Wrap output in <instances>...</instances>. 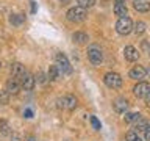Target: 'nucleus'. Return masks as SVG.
I'll return each mask as SVG.
<instances>
[{"label": "nucleus", "mask_w": 150, "mask_h": 141, "mask_svg": "<svg viewBox=\"0 0 150 141\" xmlns=\"http://www.w3.org/2000/svg\"><path fill=\"white\" fill-rule=\"evenodd\" d=\"M66 16H67V19L70 22H75V24L83 22L84 19H86V9L81 8V6H74L66 13Z\"/></svg>", "instance_id": "nucleus-1"}, {"label": "nucleus", "mask_w": 150, "mask_h": 141, "mask_svg": "<svg viewBox=\"0 0 150 141\" xmlns=\"http://www.w3.org/2000/svg\"><path fill=\"white\" fill-rule=\"evenodd\" d=\"M77 105H78V100L75 96H72V94H67V96H63L61 99H58V107L63 108V110L72 111L77 108Z\"/></svg>", "instance_id": "nucleus-2"}, {"label": "nucleus", "mask_w": 150, "mask_h": 141, "mask_svg": "<svg viewBox=\"0 0 150 141\" xmlns=\"http://www.w3.org/2000/svg\"><path fill=\"white\" fill-rule=\"evenodd\" d=\"M103 82H105V85L108 88H111V89H119L122 86V77L117 72H108V74H105Z\"/></svg>", "instance_id": "nucleus-3"}, {"label": "nucleus", "mask_w": 150, "mask_h": 141, "mask_svg": "<svg viewBox=\"0 0 150 141\" xmlns=\"http://www.w3.org/2000/svg\"><path fill=\"white\" fill-rule=\"evenodd\" d=\"M116 30L119 35H128V33L133 30V22L128 16L125 17H119V21L116 24Z\"/></svg>", "instance_id": "nucleus-4"}, {"label": "nucleus", "mask_w": 150, "mask_h": 141, "mask_svg": "<svg viewBox=\"0 0 150 141\" xmlns=\"http://www.w3.org/2000/svg\"><path fill=\"white\" fill-rule=\"evenodd\" d=\"M55 60H56V66H58L59 72H63V74H70V72H72V66H70L67 56H66L64 53L58 52L56 56H55Z\"/></svg>", "instance_id": "nucleus-5"}, {"label": "nucleus", "mask_w": 150, "mask_h": 141, "mask_svg": "<svg viewBox=\"0 0 150 141\" xmlns=\"http://www.w3.org/2000/svg\"><path fill=\"white\" fill-rule=\"evenodd\" d=\"M88 58L89 61H91L92 64H100L102 61H103V52L100 47H97V46H91L88 49Z\"/></svg>", "instance_id": "nucleus-6"}, {"label": "nucleus", "mask_w": 150, "mask_h": 141, "mask_svg": "<svg viewBox=\"0 0 150 141\" xmlns=\"http://www.w3.org/2000/svg\"><path fill=\"white\" fill-rule=\"evenodd\" d=\"M35 83H36V78L28 72H25V75L21 78V86L25 89V91H31V89L35 88Z\"/></svg>", "instance_id": "nucleus-7"}, {"label": "nucleus", "mask_w": 150, "mask_h": 141, "mask_svg": "<svg viewBox=\"0 0 150 141\" xmlns=\"http://www.w3.org/2000/svg\"><path fill=\"white\" fill-rule=\"evenodd\" d=\"M25 66L22 63H13L11 64V75L14 78H22L23 75H25Z\"/></svg>", "instance_id": "nucleus-8"}, {"label": "nucleus", "mask_w": 150, "mask_h": 141, "mask_svg": "<svg viewBox=\"0 0 150 141\" xmlns=\"http://www.w3.org/2000/svg\"><path fill=\"white\" fill-rule=\"evenodd\" d=\"M19 91H21V82H19V78H9L6 82V93L17 94Z\"/></svg>", "instance_id": "nucleus-9"}, {"label": "nucleus", "mask_w": 150, "mask_h": 141, "mask_svg": "<svg viewBox=\"0 0 150 141\" xmlns=\"http://www.w3.org/2000/svg\"><path fill=\"white\" fill-rule=\"evenodd\" d=\"M124 56H125L127 61H136L138 56H139V53H138V50H136L133 46H127L124 49Z\"/></svg>", "instance_id": "nucleus-10"}, {"label": "nucleus", "mask_w": 150, "mask_h": 141, "mask_svg": "<svg viewBox=\"0 0 150 141\" xmlns=\"http://www.w3.org/2000/svg\"><path fill=\"white\" fill-rule=\"evenodd\" d=\"M133 8L139 13H147L150 9V2L149 0H133Z\"/></svg>", "instance_id": "nucleus-11"}, {"label": "nucleus", "mask_w": 150, "mask_h": 141, "mask_svg": "<svg viewBox=\"0 0 150 141\" xmlns=\"http://www.w3.org/2000/svg\"><path fill=\"white\" fill-rule=\"evenodd\" d=\"M145 74H147V69H144L142 66H134L133 69L130 70V77L134 78V80H141L145 77Z\"/></svg>", "instance_id": "nucleus-12"}, {"label": "nucleus", "mask_w": 150, "mask_h": 141, "mask_svg": "<svg viewBox=\"0 0 150 141\" xmlns=\"http://www.w3.org/2000/svg\"><path fill=\"white\" fill-rule=\"evenodd\" d=\"M112 107H114V110L117 113H125L127 108H128V102H127V99L120 97V99H116L114 103H112Z\"/></svg>", "instance_id": "nucleus-13"}, {"label": "nucleus", "mask_w": 150, "mask_h": 141, "mask_svg": "<svg viewBox=\"0 0 150 141\" xmlns=\"http://www.w3.org/2000/svg\"><path fill=\"white\" fill-rule=\"evenodd\" d=\"M147 88H149V83H145V82H139V83L133 88L134 96L142 99V97H144V94H145V91H147Z\"/></svg>", "instance_id": "nucleus-14"}, {"label": "nucleus", "mask_w": 150, "mask_h": 141, "mask_svg": "<svg viewBox=\"0 0 150 141\" xmlns=\"http://www.w3.org/2000/svg\"><path fill=\"white\" fill-rule=\"evenodd\" d=\"M72 39H74V42H77V44H86L89 41V36L84 31H75L72 35Z\"/></svg>", "instance_id": "nucleus-15"}, {"label": "nucleus", "mask_w": 150, "mask_h": 141, "mask_svg": "<svg viewBox=\"0 0 150 141\" xmlns=\"http://www.w3.org/2000/svg\"><path fill=\"white\" fill-rule=\"evenodd\" d=\"M127 13H128V9H127L125 3L116 2V5H114V14H116V16H119V17H125V16H127Z\"/></svg>", "instance_id": "nucleus-16"}, {"label": "nucleus", "mask_w": 150, "mask_h": 141, "mask_svg": "<svg viewBox=\"0 0 150 141\" xmlns=\"http://www.w3.org/2000/svg\"><path fill=\"white\" fill-rule=\"evenodd\" d=\"M147 125H149V122L145 121L144 118H139V119L134 122V132H136V133H138V132H144Z\"/></svg>", "instance_id": "nucleus-17"}, {"label": "nucleus", "mask_w": 150, "mask_h": 141, "mask_svg": "<svg viewBox=\"0 0 150 141\" xmlns=\"http://www.w3.org/2000/svg\"><path fill=\"white\" fill-rule=\"evenodd\" d=\"M23 21H25V16H23V14H11V16H9V22H11L13 25H22Z\"/></svg>", "instance_id": "nucleus-18"}, {"label": "nucleus", "mask_w": 150, "mask_h": 141, "mask_svg": "<svg viewBox=\"0 0 150 141\" xmlns=\"http://www.w3.org/2000/svg\"><path fill=\"white\" fill-rule=\"evenodd\" d=\"M59 69H58V66H50V69H49V77L50 80H58V77H59Z\"/></svg>", "instance_id": "nucleus-19"}, {"label": "nucleus", "mask_w": 150, "mask_h": 141, "mask_svg": "<svg viewBox=\"0 0 150 141\" xmlns=\"http://www.w3.org/2000/svg\"><path fill=\"white\" fill-rule=\"evenodd\" d=\"M0 133H2V135H11L9 124H8L6 121H0Z\"/></svg>", "instance_id": "nucleus-20"}, {"label": "nucleus", "mask_w": 150, "mask_h": 141, "mask_svg": "<svg viewBox=\"0 0 150 141\" xmlns=\"http://www.w3.org/2000/svg\"><path fill=\"white\" fill-rule=\"evenodd\" d=\"M139 118H141L139 113H127L124 119H125V122H136Z\"/></svg>", "instance_id": "nucleus-21"}, {"label": "nucleus", "mask_w": 150, "mask_h": 141, "mask_svg": "<svg viewBox=\"0 0 150 141\" xmlns=\"http://www.w3.org/2000/svg\"><path fill=\"white\" fill-rule=\"evenodd\" d=\"M78 2V6H81V8H91L94 6V3H96V0H77Z\"/></svg>", "instance_id": "nucleus-22"}, {"label": "nucleus", "mask_w": 150, "mask_h": 141, "mask_svg": "<svg viewBox=\"0 0 150 141\" xmlns=\"http://www.w3.org/2000/svg\"><path fill=\"white\" fill-rule=\"evenodd\" d=\"M125 141H142V140H141V136L136 132H128L125 136Z\"/></svg>", "instance_id": "nucleus-23"}, {"label": "nucleus", "mask_w": 150, "mask_h": 141, "mask_svg": "<svg viewBox=\"0 0 150 141\" xmlns=\"http://www.w3.org/2000/svg\"><path fill=\"white\" fill-rule=\"evenodd\" d=\"M145 31V24L144 22H138L134 27V33L136 35H142V33Z\"/></svg>", "instance_id": "nucleus-24"}, {"label": "nucleus", "mask_w": 150, "mask_h": 141, "mask_svg": "<svg viewBox=\"0 0 150 141\" xmlns=\"http://www.w3.org/2000/svg\"><path fill=\"white\" fill-rule=\"evenodd\" d=\"M91 124H92V127H94L96 130H100V129H102V124H100V121H98L96 116H91Z\"/></svg>", "instance_id": "nucleus-25"}, {"label": "nucleus", "mask_w": 150, "mask_h": 141, "mask_svg": "<svg viewBox=\"0 0 150 141\" xmlns=\"http://www.w3.org/2000/svg\"><path fill=\"white\" fill-rule=\"evenodd\" d=\"M36 82H39V83H45V80H47V77H45V74L42 72V70H39V72L36 74Z\"/></svg>", "instance_id": "nucleus-26"}, {"label": "nucleus", "mask_w": 150, "mask_h": 141, "mask_svg": "<svg viewBox=\"0 0 150 141\" xmlns=\"http://www.w3.org/2000/svg\"><path fill=\"white\" fill-rule=\"evenodd\" d=\"M144 100H145V103L150 107V85H149V88H147V91H145V94H144Z\"/></svg>", "instance_id": "nucleus-27"}, {"label": "nucleus", "mask_w": 150, "mask_h": 141, "mask_svg": "<svg viewBox=\"0 0 150 141\" xmlns=\"http://www.w3.org/2000/svg\"><path fill=\"white\" fill-rule=\"evenodd\" d=\"M142 49H144L145 53L150 55V41H144V42H142Z\"/></svg>", "instance_id": "nucleus-28"}, {"label": "nucleus", "mask_w": 150, "mask_h": 141, "mask_svg": "<svg viewBox=\"0 0 150 141\" xmlns=\"http://www.w3.org/2000/svg\"><path fill=\"white\" fill-rule=\"evenodd\" d=\"M144 138H145V141H150V124L145 127V130H144Z\"/></svg>", "instance_id": "nucleus-29"}, {"label": "nucleus", "mask_w": 150, "mask_h": 141, "mask_svg": "<svg viewBox=\"0 0 150 141\" xmlns=\"http://www.w3.org/2000/svg\"><path fill=\"white\" fill-rule=\"evenodd\" d=\"M0 100H2L3 103H6V102H8V96H6V93H2V94H0Z\"/></svg>", "instance_id": "nucleus-30"}, {"label": "nucleus", "mask_w": 150, "mask_h": 141, "mask_svg": "<svg viewBox=\"0 0 150 141\" xmlns=\"http://www.w3.org/2000/svg\"><path fill=\"white\" fill-rule=\"evenodd\" d=\"M11 140H13V141H21V136H19V133H16V132H14V133H11Z\"/></svg>", "instance_id": "nucleus-31"}, {"label": "nucleus", "mask_w": 150, "mask_h": 141, "mask_svg": "<svg viewBox=\"0 0 150 141\" xmlns=\"http://www.w3.org/2000/svg\"><path fill=\"white\" fill-rule=\"evenodd\" d=\"M23 115H25V118H31L33 113H31V110H25V111H23Z\"/></svg>", "instance_id": "nucleus-32"}, {"label": "nucleus", "mask_w": 150, "mask_h": 141, "mask_svg": "<svg viewBox=\"0 0 150 141\" xmlns=\"http://www.w3.org/2000/svg\"><path fill=\"white\" fill-rule=\"evenodd\" d=\"M25 141H38V140H36V136L30 135V136H27V138H25Z\"/></svg>", "instance_id": "nucleus-33"}, {"label": "nucleus", "mask_w": 150, "mask_h": 141, "mask_svg": "<svg viewBox=\"0 0 150 141\" xmlns=\"http://www.w3.org/2000/svg\"><path fill=\"white\" fill-rule=\"evenodd\" d=\"M35 11H36V3L31 2V13H35Z\"/></svg>", "instance_id": "nucleus-34"}, {"label": "nucleus", "mask_w": 150, "mask_h": 141, "mask_svg": "<svg viewBox=\"0 0 150 141\" xmlns=\"http://www.w3.org/2000/svg\"><path fill=\"white\" fill-rule=\"evenodd\" d=\"M59 2L63 3V5H66V3H69V0H59Z\"/></svg>", "instance_id": "nucleus-35"}, {"label": "nucleus", "mask_w": 150, "mask_h": 141, "mask_svg": "<svg viewBox=\"0 0 150 141\" xmlns=\"http://www.w3.org/2000/svg\"><path fill=\"white\" fill-rule=\"evenodd\" d=\"M116 2H120L122 3V2H125V0H116Z\"/></svg>", "instance_id": "nucleus-36"}, {"label": "nucleus", "mask_w": 150, "mask_h": 141, "mask_svg": "<svg viewBox=\"0 0 150 141\" xmlns=\"http://www.w3.org/2000/svg\"><path fill=\"white\" fill-rule=\"evenodd\" d=\"M147 74H149V75H150V68H149V69H147Z\"/></svg>", "instance_id": "nucleus-37"}, {"label": "nucleus", "mask_w": 150, "mask_h": 141, "mask_svg": "<svg viewBox=\"0 0 150 141\" xmlns=\"http://www.w3.org/2000/svg\"><path fill=\"white\" fill-rule=\"evenodd\" d=\"M0 68H2V63H0Z\"/></svg>", "instance_id": "nucleus-38"}]
</instances>
